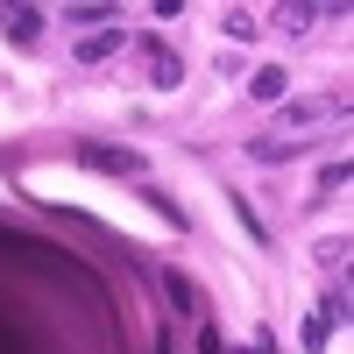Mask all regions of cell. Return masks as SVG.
Returning <instances> with one entry per match:
<instances>
[{
    "label": "cell",
    "instance_id": "6",
    "mask_svg": "<svg viewBox=\"0 0 354 354\" xmlns=\"http://www.w3.org/2000/svg\"><path fill=\"white\" fill-rule=\"evenodd\" d=\"M113 8H64V15H57V21H71V28H93V36H100V21H106Z\"/></svg>",
    "mask_w": 354,
    "mask_h": 354
},
{
    "label": "cell",
    "instance_id": "4",
    "mask_svg": "<svg viewBox=\"0 0 354 354\" xmlns=\"http://www.w3.org/2000/svg\"><path fill=\"white\" fill-rule=\"evenodd\" d=\"M333 106H340V100H290V106H283V121H290V128H305V121H319V113H333ZM340 113H347V106H340Z\"/></svg>",
    "mask_w": 354,
    "mask_h": 354
},
{
    "label": "cell",
    "instance_id": "5",
    "mask_svg": "<svg viewBox=\"0 0 354 354\" xmlns=\"http://www.w3.org/2000/svg\"><path fill=\"white\" fill-rule=\"evenodd\" d=\"M319 319H326V326H347V277L326 290V298H319Z\"/></svg>",
    "mask_w": 354,
    "mask_h": 354
},
{
    "label": "cell",
    "instance_id": "7",
    "mask_svg": "<svg viewBox=\"0 0 354 354\" xmlns=\"http://www.w3.org/2000/svg\"><path fill=\"white\" fill-rule=\"evenodd\" d=\"M248 93H255V100H283V71H255Z\"/></svg>",
    "mask_w": 354,
    "mask_h": 354
},
{
    "label": "cell",
    "instance_id": "3",
    "mask_svg": "<svg viewBox=\"0 0 354 354\" xmlns=\"http://www.w3.org/2000/svg\"><path fill=\"white\" fill-rule=\"evenodd\" d=\"M121 50H128L121 28H113V36H85V43H78V64H106V57H121Z\"/></svg>",
    "mask_w": 354,
    "mask_h": 354
},
{
    "label": "cell",
    "instance_id": "2",
    "mask_svg": "<svg viewBox=\"0 0 354 354\" xmlns=\"http://www.w3.org/2000/svg\"><path fill=\"white\" fill-rule=\"evenodd\" d=\"M0 28H8V43H36L43 36V8H0Z\"/></svg>",
    "mask_w": 354,
    "mask_h": 354
},
{
    "label": "cell",
    "instance_id": "1",
    "mask_svg": "<svg viewBox=\"0 0 354 354\" xmlns=\"http://www.w3.org/2000/svg\"><path fill=\"white\" fill-rule=\"evenodd\" d=\"M78 163L100 170V177H149V156H142V149H121V142H85Z\"/></svg>",
    "mask_w": 354,
    "mask_h": 354
},
{
    "label": "cell",
    "instance_id": "8",
    "mask_svg": "<svg viewBox=\"0 0 354 354\" xmlns=\"http://www.w3.org/2000/svg\"><path fill=\"white\" fill-rule=\"evenodd\" d=\"M326 340H333L326 319H305V354H326Z\"/></svg>",
    "mask_w": 354,
    "mask_h": 354
}]
</instances>
